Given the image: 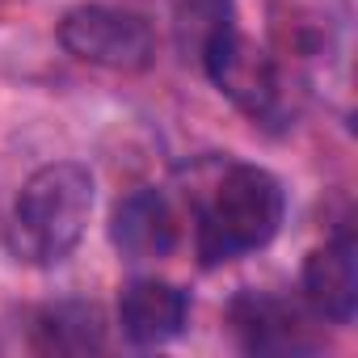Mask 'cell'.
I'll return each instance as SVG.
<instances>
[{
    "label": "cell",
    "instance_id": "1",
    "mask_svg": "<svg viewBox=\"0 0 358 358\" xmlns=\"http://www.w3.org/2000/svg\"><path fill=\"white\" fill-rule=\"evenodd\" d=\"M93 215V173L76 160H55L30 173L22 186L9 224L5 245L26 266H59L85 236Z\"/></svg>",
    "mask_w": 358,
    "mask_h": 358
},
{
    "label": "cell",
    "instance_id": "2",
    "mask_svg": "<svg viewBox=\"0 0 358 358\" xmlns=\"http://www.w3.org/2000/svg\"><path fill=\"white\" fill-rule=\"evenodd\" d=\"M282 215H287V194L278 177L257 164H232L215 186L207 211L199 215L203 266H220L270 245L282 228Z\"/></svg>",
    "mask_w": 358,
    "mask_h": 358
},
{
    "label": "cell",
    "instance_id": "3",
    "mask_svg": "<svg viewBox=\"0 0 358 358\" xmlns=\"http://www.w3.org/2000/svg\"><path fill=\"white\" fill-rule=\"evenodd\" d=\"M59 43L72 59L110 72H143L156 55L152 26L139 13L110 5H76L59 22Z\"/></svg>",
    "mask_w": 358,
    "mask_h": 358
},
{
    "label": "cell",
    "instance_id": "4",
    "mask_svg": "<svg viewBox=\"0 0 358 358\" xmlns=\"http://www.w3.org/2000/svg\"><path fill=\"white\" fill-rule=\"evenodd\" d=\"M199 64L211 76V85L224 97H232L249 118H270L278 110V101H282L278 64L241 34L236 17L207 38V47L199 51Z\"/></svg>",
    "mask_w": 358,
    "mask_h": 358
},
{
    "label": "cell",
    "instance_id": "5",
    "mask_svg": "<svg viewBox=\"0 0 358 358\" xmlns=\"http://www.w3.org/2000/svg\"><path fill=\"white\" fill-rule=\"evenodd\" d=\"M299 282H303V299L316 308V316H324L333 324H350L354 308H358V253H354L350 232L312 249L303 257Z\"/></svg>",
    "mask_w": 358,
    "mask_h": 358
},
{
    "label": "cell",
    "instance_id": "6",
    "mask_svg": "<svg viewBox=\"0 0 358 358\" xmlns=\"http://www.w3.org/2000/svg\"><path fill=\"white\" fill-rule=\"evenodd\" d=\"M190 295L164 278H135L122 287L118 324L131 345H164L186 329Z\"/></svg>",
    "mask_w": 358,
    "mask_h": 358
},
{
    "label": "cell",
    "instance_id": "7",
    "mask_svg": "<svg viewBox=\"0 0 358 358\" xmlns=\"http://www.w3.org/2000/svg\"><path fill=\"white\" fill-rule=\"evenodd\" d=\"M110 241L114 249L127 257V262H156V257H169V249L177 245V220H173V207L139 186L131 190L114 215H110Z\"/></svg>",
    "mask_w": 358,
    "mask_h": 358
},
{
    "label": "cell",
    "instance_id": "8",
    "mask_svg": "<svg viewBox=\"0 0 358 358\" xmlns=\"http://www.w3.org/2000/svg\"><path fill=\"white\" fill-rule=\"evenodd\" d=\"M232 329L249 354H299V350H308L299 316L274 295H257V291L236 295Z\"/></svg>",
    "mask_w": 358,
    "mask_h": 358
},
{
    "label": "cell",
    "instance_id": "9",
    "mask_svg": "<svg viewBox=\"0 0 358 358\" xmlns=\"http://www.w3.org/2000/svg\"><path fill=\"white\" fill-rule=\"evenodd\" d=\"M232 17H236L232 0H182V5H177V17H173L177 51L199 64V51L207 47V38H211L220 26H228Z\"/></svg>",
    "mask_w": 358,
    "mask_h": 358
},
{
    "label": "cell",
    "instance_id": "10",
    "mask_svg": "<svg viewBox=\"0 0 358 358\" xmlns=\"http://www.w3.org/2000/svg\"><path fill=\"white\" fill-rule=\"evenodd\" d=\"M43 345L47 350H59V354H80V350H97L101 345V324H97V312L93 308H55L43 316Z\"/></svg>",
    "mask_w": 358,
    "mask_h": 358
}]
</instances>
